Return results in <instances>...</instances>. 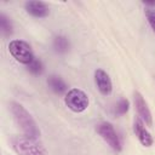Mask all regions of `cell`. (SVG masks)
I'll use <instances>...</instances> for the list:
<instances>
[{
    "label": "cell",
    "instance_id": "6da1fadb",
    "mask_svg": "<svg viewBox=\"0 0 155 155\" xmlns=\"http://www.w3.org/2000/svg\"><path fill=\"white\" fill-rule=\"evenodd\" d=\"M10 110L11 114L13 116V120L16 122V125L21 128V131L23 132V134L31 137V138H36L40 139V128L36 124V121L34 120V117L31 116V114L18 102H11L10 103Z\"/></svg>",
    "mask_w": 155,
    "mask_h": 155
},
{
    "label": "cell",
    "instance_id": "7a4b0ae2",
    "mask_svg": "<svg viewBox=\"0 0 155 155\" xmlns=\"http://www.w3.org/2000/svg\"><path fill=\"white\" fill-rule=\"evenodd\" d=\"M11 149L17 155H48L45 145L40 139L25 134H15L10 138Z\"/></svg>",
    "mask_w": 155,
    "mask_h": 155
},
{
    "label": "cell",
    "instance_id": "3957f363",
    "mask_svg": "<svg viewBox=\"0 0 155 155\" xmlns=\"http://www.w3.org/2000/svg\"><path fill=\"white\" fill-rule=\"evenodd\" d=\"M8 52L10 54L21 64L28 65L33 62V59L35 58L34 52L31 46L24 41V40H19V39H15L11 40L8 42Z\"/></svg>",
    "mask_w": 155,
    "mask_h": 155
},
{
    "label": "cell",
    "instance_id": "277c9868",
    "mask_svg": "<svg viewBox=\"0 0 155 155\" xmlns=\"http://www.w3.org/2000/svg\"><path fill=\"white\" fill-rule=\"evenodd\" d=\"M64 104L68 107L69 110L79 114V113H84L87 109L90 104V99L85 91H82L81 88L74 87V88H70L64 94Z\"/></svg>",
    "mask_w": 155,
    "mask_h": 155
},
{
    "label": "cell",
    "instance_id": "5b68a950",
    "mask_svg": "<svg viewBox=\"0 0 155 155\" xmlns=\"http://www.w3.org/2000/svg\"><path fill=\"white\" fill-rule=\"evenodd\" d=\"M96 132L101 136V138L115 151V153H120L122 150V143L121 139L117 134V132L115 131L113 124L108 122V121H103L101 124H98L96 126Z\"/></svg>",
    "mask_w": 155,
    "mask_h": 155
},
{
    "label": "cell",
    "instance_id": "8992f818",
    "mask_svg": "<svg viewBox=\"0 0 155 155\" xmlns=\"http://www.w3.org/2000/svg\"><path fill=\"white\" fill-rule=\"evenodd\" d=\"M133 102L137 110V116L142 119V121L145 124V126L151 127L153 126V115L148 107L147 101L144 99L143 94L139 91H133Z\"/></svg>",
    "mask_w": 155,
    "mask_h": 155
},
{
    "label": "cell",
    "instance_id": "52a82bcc",
    "mask_svg": "<svg viewBox=\"0 0 155 155\" xmlns=\"http://www.w3.org/2000/svg\"><path fill=\"white\" fill-rule=\"evenodd\" d=\"M93 78H94V85H96V87L101 94L109 96L113 92V82H111L109 74L105 70L97 68L94 70Z\"/></svg>",
    "mask_w": 155,
    "mask_h": 155
},
{
    "label": "cell",
    "instance_id": "ba28073f",
    "mask_svg": "<svg viewBox=\"0 0 155 155\" xmlns=\"http://www.w3.org/2000/svg\"><path fill=\"white\" fill-rule=\"evenodd\" d=\"M133 133L136 134L137 139L139 140V143L143 147L149 148V147L153 145L154 138H153L151 133L147 130L145 124L142 121V119L139 116H136L134 120H133Z\"/></svg>",
    "mask_w": 155,
    "mask_h": 155
},
{
    "label": "cell",
    "instance_id": "9c48e42d",
    "mask_svg": "<svg viewBox=\"0 0 155 155\" xmlns=\"http://www.w3.org/2000/svg\"><path fill=\"white\" fill-rule=\"evenodd\" d=\"M24 10L28 15L35 18H45L50 15V7L44 1H27L24 4Z\"/></svg>",
    "mask_w": 155,
    "mask_h": 155
},
{
    "label": "cell",
    "instance_id": "30bf717a",
    "mask_svg": "<svg viewBox=\"0 0 155 155\" xmlns=\"http://www.w3.org/2000/svg\"><path fill=\"white\" fill-rule=\"evenodd\" d=\"M47 85L50 90L56 94H64L68 92V85L59 75H54V74L50 75L47 78Z\"/></svg>",
    "mask_w": 155,
    "mask_h": 155
},
{
    "label": "cell",
    "instance_id": "8fae6325",
    "mask_svg": "<svg viewBox=\"0 0 155 155\" xmlns=\"http://www.w3.org/2000/svg\"><path fill=\"white\" fill-rule=\"evenodd\" d=\"M52 47L58 53H65L70 48V42H69V40H68L67 36H64V35H57V36L53 38Z\"/></svg>",
    "mask_w": 155,
    "mask_h": 155
},
{
    "label": "cell",
    "instance_id": "7c38bea8",
    "mask_svg": "<svg viewBox=\"0 0 155 155\" xmlns=\"http://www.w3.org/2000/svg\"><path fill=\"white\" fill-rule=\"evenodd\" d=\"M0 29H1V33H2L4 36H10V35L13 33L12 22H11V19H10L6 15H4V13L0 15Z\"/></svg>",
    "mask_w": 155,
    "mask_h": 155
},
{
    "label": "cell",
    "instance_id": "4fadbf2b",
    "mask_svg": "<svg viewBox=\"0 0 155 155\" xmlns=\"http://www.w3.org/2000/svg\"><path fill=\"white\" fill-rule=\"evenodd\" d=\"M27 69H28V71L30 73V74H33V75H41L42 74V71H44V63L41 62V59L40 58H34L33 59V62L30 63V64H28L27 65Z\"/></svg>",
    "mask_w": 155,
    "mask_h": 155
},
{
    "label": "cell",
    "instance_id": "5bb4252c",
    "mask_svg": "<svg viewBox=\"0 0 155 155\" xmlns=\"http://www.w3.org/2000/svg\"><path fill=\"white\" fill-rule=\"evenodd\" d=\"M130 109V101L126 98H121L115 105V113L117 115H125Z\"/></svg>",
    "mask_w": 155,
    "mask_h": 155
},
{
    "label": "cell",
    "instance_id": "9a60e30c",
    "mask_svg": "<svg viewBox=\"0 0 155 155\" xmlns=\"http://www.w3.org/2000/svg\"><path fill=\"white\" fill-rule=\"evenodd\" d=\"M144 15L147 17V21H148L149 25L151 27V29L155 34V8H145Z\"/></svg>",
    "mask_w": 155,
    "mask_h": 155
}]
</instances>
